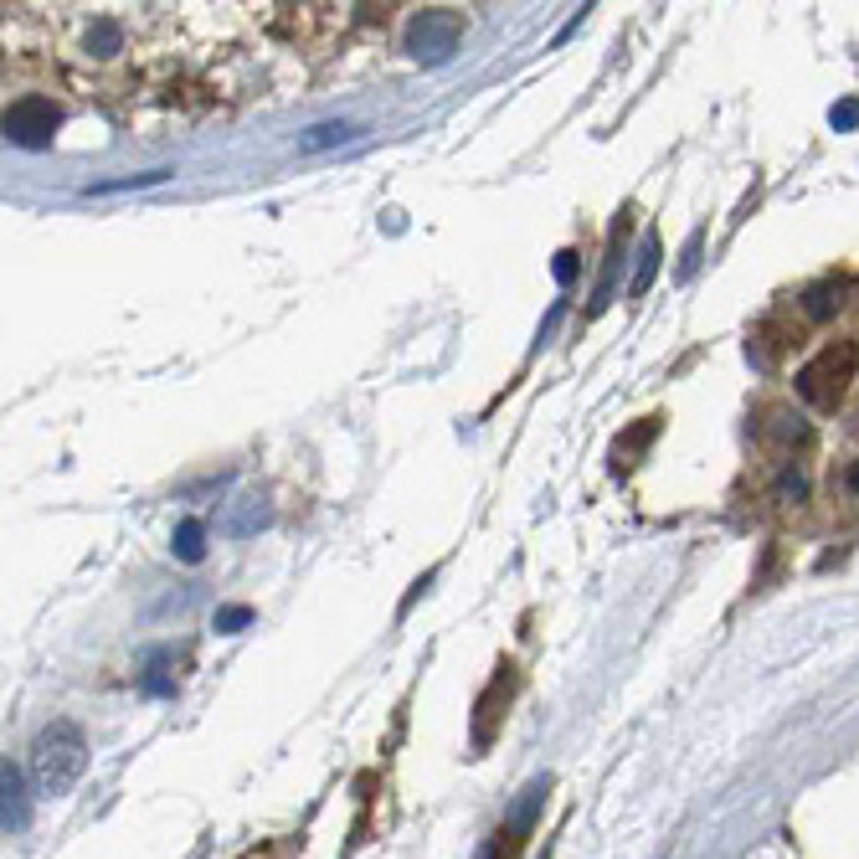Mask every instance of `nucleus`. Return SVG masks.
<instances>
[{
  "mask_svg": "<svg viewBox=\"0 0 859 859\" xmlns=\"http://www.w3.org/2000/svg\"><path fill=\"white\" fill-rule=\"evenodd\" d=\"M83 767H88V741L73 721H52L32 741V783H37L41 798H62L83 777Z\"/></svg>",
  "mask_w": 859,
  "mask_h": 859,
  "instance_id": "obj_1",
  "label": "nucleus"
},
{
  "mask_svg": "<svg viewBox=\"0 0 859 859\" xmlns=\"http://www.w3.org/2000/svg\"><path fill=\"white\" fill-rule=\"evenodd\" d=\"M855 371H859V346L855 340H834V346H823L819 355L798 371V397H803L808 407H823V412H828V407L844 402Z\"/></svg>",
  "mask_w": 859,
  "mask_h": 859,
  "instance_id": "obj_2",
  "label": "nucleus"
},
{
  "mask_svg": "<svg viewBox=\"0 0 859 859\" xmlns=\"http://www.w3.org/2000/svg\"><path fill=\"white\" fill-rule=\"evenodd\" d=\"M458 37H463V16L448 11V5H433V11L412 16V26H407V52L418 57V62H448V57L458 52Z\"/></svg>",
  "mask_w": 859,
  "mask_h": 859,
  "instance_id": "obj_3",
  "label": "nucleus"
},
{
  "mask_svg": "<svg viewBox=\"0 0 859 859\" xmlns=\"http://www.w3.org/2000/svg\"><path fill=\"white\" fill-rule=\"evenodd\" d=\"M57 124H62V109H57L52 98H41V93H26V98H16L5 109V140L21 149H47Z\"/></svg>",
  "mask_w": 859,
  "mask_h": 859,
  "instance_id": "obj_4",
  "label": "nucleus"
},
{
  "mask_svg": "<svg viewBox=\"0 0 859 859\" xmlns=\"http://www.w3.org/2000/svg\"><path fill=\"white\" fill-rule=\"evenodd\" d=\"M510 685H515V675H510V664L494 675V685L484 690V700H479V721H474V741L479 747H489V736H494V721H499V695L510 700Z\"/></svg>",
  "mask_w": 859,
  "mask_h": 859,
  "instance_id": "obj_5",
  "label": "nucleus"
},
{
  "mask_svg": "<svg viewBox=\"0 0 859 859\" xmlns=\"http://www.w3.org/2000/svg\"><path fill=\"white\" fill-rule=\"evenodd\" d=\"M0 793H5V834H21L26 828V783L11 762L0 767Z\"/></svg>",
  "mask_w": 859,
  "mask_h": 859,
  "instance_id": "obj_6",
  "label": "nucleus"
},
{
  "mask_svg": "<svg viewBox=\"0 0 859 859\" xmlns=\"http://www.w3.org/2000/svg\"><path fill=\"white\" fill-rule=\"evenodd\" d=\"M170 551H176L181 561H191V567H196V561L206 556V525L196 520V515H185L181 525H176V535H170Z\"/></svg>",
  "mask_w": 859,
  "mask_h": 859,
  "instance_id": "obj_7",
  "label": "nucleus"
},
{
  "mask_svg": "<svg viewBox=\"0 0 859 859\" xmlns=\"http://www.w3.org/2000/svg\"><path fill=\"white\" fill-rule=\"evenodd\" d=\"M268 525V510H263V499H238L232 515H227V535H253Z\"/></svg>",
  "mask_w": 859,
  "mask_h": 859,
  "instance_id": "obj_8",
  "label": "nucleus"
},
{
  "mask_svg": "<svg viewBox=\"0 0 859 859\" xmlns=\"http://www.w3.org/2000/svg\"><path fill=\"white\" fill-rule=\"evenodd\" d=\"M654 274H658V238L649 232V238H643V253H639V274H633V283H628V299H643L649 283H654Z\"/></svg>",
  "mask_w": 859,
  "mask_h": 859,
  "instance_id": "obj_9",
  "label": "nucleus"
},
{
  "mask_svg": "<svg viewBox=\"0 0 859 859\" xmlns=\"http://www.w3.org/2000/svg\"><path fill=\"white\" fill-rule=\"evenodd\" d=\"M119 47H124V32H119V21H109V16L93 21V26H88V52H93V57H113Z\"/></svg>",
  "mask_w": 859,
  "mask_h": 859,
  "instance_id": "obj_10",
  "label": "nucleus"
},
{
  "mask_svg": "<svg viewBox=\"0 0 859 859\" xmlns=\"http://www.w3.org/2000/svg\"><path fill=\"white\" fill-rule=\"evenodd\" d=\"M834 310H839V289H834V283H813V289L803 293V314H808V319H828Z\"/></svg>",
  "mask_w": 859,
  "mask_h": 859,
  "instance_id": "obj_11",
  "label": "nucleus"
},
{
  "mask_svg": "<svg viewBox=\"0 0 859 859\" xmlns=\"http://www.w3.org/2000/svg\"><path fill=\"white\" fill-rule=\"evenodd\" d=\"M772 438L777 443H808V422L793 412H772Z\"/></svg>",
  "mask_w": 859,
  "mask_h": 859,
  "instance_id": "obj_12",
  "label": "nucleus"
},
{
  "mask_svg": "<svg viewBox=\"0 0 859 859\" xmlns=\"http://www.w3.org/2000/svg\"><path fill=\"white\" fill-rule=\"evenodd\" d=\"M346 140H350V124H319V129H310L304 149H329V145H346Z\"/></svg>",
  "mask_w": 859,
  "mask_h": 859,
  "instance_id": "obj_13",
  "label": "nucleus"
},
{
  "mask_svg": "<svg viewBox=\"0 0 859 859\" xmlns=\"http://www.w3.org/2000/svg\"><path fill=\"white\" fill-rule=\"evenodd\" d=\"M253 622V607H217V633H242Z\"/></svg>",
  "mask_w": 859,
  "mask_h": 859,
  "instance_id": "obj_14",
  "label": "nucleus"
},
{
  "mask_svg": "<svg viewBox=\"0 0 859 859\" xmlns=\"http://www.w3.org/2000/svg\"><path fill=\"white\" fill-rule=\"evenodd\" d=\"M551 274H556V283H571V278L582 274V257H577V253H556Z\"/></svg>",
  "mask_w": 859,
  "mask_h": 859,
  "instance_id": "obj_15",
  "label": "nucleus"
},
{
  "mask_svg": "<svg viewBox=\"0 0 859 859\" xmlns=\"http://www.w3.org/2000/svg\"><path fill=\"white\" fill-rule=\"evenodd\" d=\"M777 489H783L787 499H803V494H808V479L798 474V469H783V479H777Z\"/></svg>",
  "mask_w": 859,
  "mask_h": 859,
  "instance_id": "obj_16",
  "label": "nucleus"
},
{
  "mask_svg": "<svg viewBox=\"0 0 859 859\" xmlns=\"http://www.w3.org/2000/svg\"><path fill=\"white\" fill-rule=\"evenodd\" d=\"M828 119H834V129H855L859 124V104H855V98H844V104H834Z\"/></svg>",
  "mask_w": 859,
  "mask_h": 859,
  "instance_id": "obj_17",
  "label": "nucleus"
},
{
  "mask_svg": "<svg viewBox=\"0 0 859 859\" xmlns=\"http://www.w3.org/2000/svg\"><path fill=\"white\" fill-rule=\"evenodd\" d=\"M849 494H855V499H859V458H855V463H849Z\"/></svg>",
  "mask_w": 859,
  "mask_h": 859,
  "instance_id": "obj_18",
  "label": "nucleus"
}]
</instances>
